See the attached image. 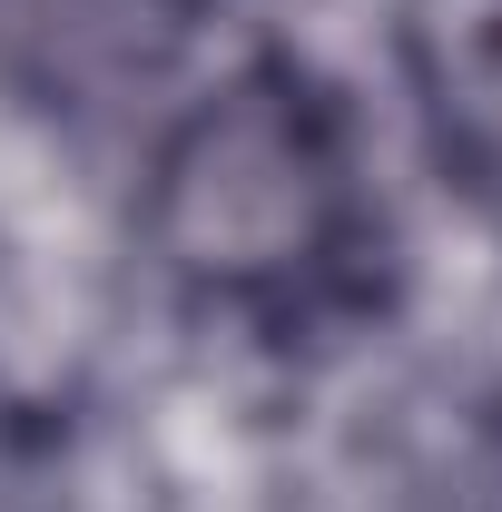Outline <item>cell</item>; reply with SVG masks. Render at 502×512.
I'll return each mask as SVG.
<instances>
[{
    "mask_svg": "<svg viewBox=\"0 0 502 512\" xmlns=\"http://www.w3.org/2000/svg\"><path fill=\"white\" fill-rule=\"evenodd\" d=\"M128 256L197 325L325 335L375 306L384 197L355 99L296 40H237L148 119Z\"/></svg>",
    "mask_w": 502,
    "mask_h": 512,
    "instance_id": "cell-1",
    "label": "cell"
},
{
    "mask_svg": "<svg viewBox=\"0 0 502 512\" xmlns=\"http://www.w3.org/2000/svg\"><path fill=\"white\" fill-rule=\"evenodd\" d=\"M207 20L217 0H0V89L40 119L119 128L138 148L207 69Z\"/></svg>",
    "mask_w": 502,
    "mask_h": 512,
    "instance_id": "cell-2",
    "label": "cell"
},
{
    "mask_svg": "<svg viewBox=\"0 0 502 512\" xmlns=\"http://www.w3.org/2000/svg\"><path fill=\"white\" fill-rule=\"evenodd\" d=\"M384 69L434 188L502 227V0H384Z\"/></svg>",
    "mask_w": 502,
    "mask_h": 512,
    "instance_id": "cell-3",
    "label": "cell"
},
{
    "mask_svg": "<svg viewBox=\"0 0 502 512\" xmlns=\"http://www.w3.org/2000/svg\"><path fill=\"white\" fill-rule=\"evenodd\" d=\"M0 512H79V463L50 394L0 384Z\"/></svg>",
    "mask_w": 502,
    "mask_h": 512,
    "instance_id": "cell-4",
    "label": "cell"
},
{
    "mask_svg": "<svg viewBox=\"0 0 502 512\" xmlns=\"http://www.w3.org/2000/svg\"><path fill=\"white\" fill-rule=\"evenodd\" d=\"M473 512H502V424H493V453H483V493H473Z\"/></svg>",
    "mask_w": 502,
    "mask_h": 512,
    "instance_id": "cell-5",
    "label": "cell"
},
{
    "mask_svg": "<svg viewBox=\"0 0 502 512\" xmlns=\"http://www.w3.org/2000/svg\"><path fill=\"white\" fill-rule=\"evenodd\" d=\"M0 286H10V227H0Z\"/></svg>",
    "mask_w": 502,
    "mask_h": 512,
    "instance_id": "cell-6",
    "label": "cell"
}]
</instances>
